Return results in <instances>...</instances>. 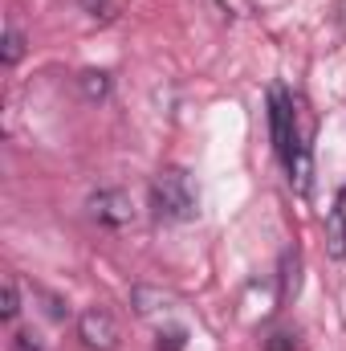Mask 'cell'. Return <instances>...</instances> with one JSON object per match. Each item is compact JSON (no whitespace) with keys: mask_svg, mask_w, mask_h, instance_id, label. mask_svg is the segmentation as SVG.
<instances>
[{"mask_svg":"<svg viewBox=\"0 0 346 351\" xmlns=\"http://www.w3.org/2000/svg\"><path fill=\"white\" fill-rule=\"evenodd\" d=\"M131 302H135L139 315H155V311H168V306H172V294L151 290V286H135V290H131Z\"/></svg>","mask_w":346,"mask_h":351,"instance_id":"6","label":"cell"},{"mask_svg":"<svg viewBox=\"0 0 346 351\" xmlns=\"http://www.w3.org/2000/svg\"><path fill=\"white\" fill-rule=\"evenodd\" d=\"M151 213L163 225H183V221H191L200 213L196 184H191V176L183 168H163L151 180Z\"/></svg>","mask_w":346,"mask_h":351,"instance_id":"1","label":"cell"},{"mask_svg":"<svg viewBox=\"0 0 346 351\" xmlns=\"http://www.w3.org/2000/svg\"><path fill=\"white\" fill-rule=\"evenodd\" d=\"M78 339L90 351H114L118 348V323L106 306H90L86 315L78 319Z\"/></svg>","mask_w":346,"mask_h":351,"instance_id":"4","label":"cell"},{"mask_svg":"<svg viewBox=\"0 0 346 351\" xmlns=\"http://www.w3.org/2000/svg\"><path fill=\"white\" fill-rule=\"evenodd\" d=\"M269 351H293V335H289V331H277V335L269 339Z\"/></svg>","mask_w":346,"mask_h":351,"instance_id":"12","label":"cell"},{"mask_svg":"<svg viewBox=\"0 0 346 351\" xmlns=\"http://www.w3.org/2000/svg\"><path fill=\"white\" fill-rule=\"evenodd\" d=\"M21 315V290H16V278H4V302H0V319L12 323Z\"/></svg>","mask_w":346,"mask_h":351,"instance_id":"9","label":"cell"},{"mask_svg":"<svg viewBox=\"0 0 346 351\" xmlns=\"http://www.w3.org/2000/svg\"><path fill=\"white\" fill-rule=\"evenodd\" d=\"M21 58H25V33H21L16 25H8V29H4V49H0V62H4V66H16Z\"/></svg>","mask_w":346,"mask_h":351,"instance_id":"7","label":"cell"},{"mask_svg":"<svg viewBox=\"0 0 346 351\" xmlns=\"http://www.w3.org/2000/svg\"><path fill=\"white\" fill-rule=\"evenodd\" d=\"M90 217L98 225H106V229H127L135 221V204H131V196L122 188H98L90 196Z\"/></svg>","mask_w":346,"mask_h":351,"instance_id":"3","label":"cell"},{"mask_svg":"<svg viewBox=\"0 0 346 351\" xmlns=\"http://www.w3.org/2000/svg\"><path fill=\"white\" fill-rule=\"evenodd\" d=\"M326 254H330L334 262L346 258V208L343 204H334V208L326 213Z\"/></svg>","mask_w":346,"mask_h":351,"instance_id":"5","label":"cell"},{"mask_svg":"<svg viewBox=\"0 0 346 351\" xmlns=\"http://www.w3.org/2000/svg\"><path fill=\"white\" fill-rule=\"evenodd\" d=\"M183 343H187V335H183L179 327H175V331H168V335L159 331V351H183Z\"/></svg>","mask_w":346,"mask_h":351,"instance_id":"10","label":"cell"},{"mask_svg":"<svg viewBox=\"0 0 346 351\" xmlns=\"http://www.w3.org/2000/svg\"><path fill=\"white\" fill-rule=\"evenodd\" d=\"M269 131H273V147L285 164V172L293 168V160L302 156V139H297V114H293V98L281 86L269 90Z\"/></svg>","mask_w":346,"mask_h":351,"instance_id":"2","label":"cell"},{"mask_svg":"<svg viewBox=\"0 0 346 351\" xmlns=\"http://www.w3.org/2000/svg\"><path fill=\"white\" fill-rule=\"evenodd\" d=\"M90 8V16H110V0H82Z\"/></svg>","mask_w":346,"mask_h":351,"instance_id":"13","label":"cell"},{"mask_svg":"<svg viewBox=\"0 0 346 351\" xmlns=\"http://www.w3.org/2000/svg\"><path fill=\"white\" fill-rule=\"evenodd\" d=\"M12 343H16V351H45L41 343H37V335H33V331H16V339H12Z\"/></svg>","mask_w":346,"mask_h":351,"instance_id":"11","label":"cell"},{"mask_svg":"<svg viewBox=\"0 0 346 351\" xmlns=\"http://www.w3.org/2000/svg\"><path fill=\"white\" fill-rule=\"evenodd\" d=\"M82 94H86L90 102L106 98V94H110V74H106V70H86V74H82Z\"/></svg>","mask_w":346,"mask_h":351,"instance_id":"8","label":"cell"}]
</instances>
